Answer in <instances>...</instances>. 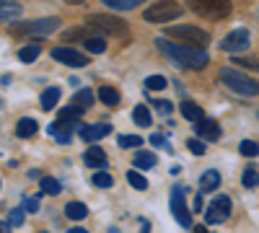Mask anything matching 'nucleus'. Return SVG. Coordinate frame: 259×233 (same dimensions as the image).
<instances>
[{
  "label": "nucleus",
  "mask_w": 259,
  "mask_h": 233,
  "mask_svg": "<svg viewBox=\"0 0 259 233\" xmlns=\"http://www.w3.org/2000/svg\"><path fill=\"white\" fill-rule=\"evenodd\" d=\"M36 130H39V124H36L31 117L18 119V124H16V135H18V137H34Z\"/></svg>",
  "instance_id": "17"
},
{
  "label": "nucleus",
  "mask_w": 259,
  "mask_h": 233,
  "mask_svg": "<svg viewBox=\"0 0 259 233\" xmlns=\"http://www.w3.org/2000/svg\"><path fill=\"white\" fill-rule=\"evenodd\" d=\"M112 132V124H91V127H80V140L83 143H96Z\"/></svg>",
  "instance_id": "12"
},
{
  "label": "nucleus",
  "mask_w": 259,
  "mask_h": 233,
  "mask_svg": "<svg viewBox=\"0 0 259 233\" xmlns=\"http://www.w3.org/2000/svg\"><path fill=\"white\" fill-rule=\"evenodd\" d=\"M166 78L163 75H150V78H145V88H150V91H163L166 88Z\"/></svg>",
  "instance_id": "30"
},
{
  "label": "nucleus",
  "mask_w": 259,
  "mask_h": 233,
  "mask_svg": "<svg viewBox=\"0 0 259 233\" xmlns=\"http://www.w3.org/2000/svg\"><path fill=\"white\" fill-rule=\"evenodd\" d=\"M189 8L202 16V18H212V21H223L231 16V0H187Z\"/></svg>",
  "instance_id": "5"
},
{
  "label": "nucleus",
  "mask_w": 259,
  "mask_h": 233,
  "mask_svg": "<svg viewBox=\"0 0 259 233\" xmlns=\"http://www.w3.org/2000/svg\"><path fill=\"white\" fill-rule=\"evenodd\" d=\"M99 99L106 104V107H117V104H119V91L112 88V86H101L99 88Z\"/></svg>",
  "instance_id": "21"
},
{
  "label": "nucleus",
  "mask_w": 259,
  "mask_h": 233,
  "mask_svg": "<svg viewBox=\"0 0 259 233\" xmlns=\"http://www.w3.org/2000/svg\"><path fill=\"white\" fill-rule=\"evenodd\" d=\"M21 16V6L11 3V0H0V21L3 18H18Z\"/></svg>",
  "instance_id": "23"
},
{
  "label": "nucleus",
  "mask_w": 259,
  "mask_h": 233,
  "mask_svg": "<svg viewBox=\"0 0 259 233\" xmlns=\"http://www.w3.org/2000/svg\"><path fill=\"white\" fill-rule=\"evenodd\" d=\"M94 184H96L99 189H109V187L114 184V179H112L109 174H104V171H99V174H94Z\"/></svg>",
  "instance_id": "36"
},
{
  "label": "nucleus",
  "mask_w": 259,
  "mask_h": 233,
  "mask_svg": "<svg viewBox=\"0 0 259 233\" xmlns=\"http://www.w3.org/2000/svg\"><path fill=\"white\" fill-rule=\"evenodd\" d=\"M150 143H153L156 148H161V145H166V140H163V135H150Z\"/></svg>",
  "instance_id": "41"
},
{
  "label": "nucleus",
  "mask_w": 259,
  "mask_h": 233,
  "mask_svg": "<svg viewBox=\"0 0 259 233\" xmlns=\"http://www.w3.org/2000/svg\"><path fill=\"white\" fill-rule=\"evenodd\" d=\"M109 8H114V11H133V8H138L143 0H104Z\"/></svg>",
  "instance_id": "28"
},
{
  "label": "nucleus",
  "mask_w": 259,
  "mask_h": 233,
  "mask_svg": "<svg viewBox=\"0 0 259 233\" xmlns=\"http://www.w3.org/2000/svg\"><path fill=\"white\" fill-rule=\"evenodd\" d=\"M249 41H251V34L246 29H236L221 41V50L223 52H244L249 47Z\"/></svg>",
  "instance_id": "10"
},
{
  "label": "nucleus",
  "mask_w": 259,
  "mask_h": 233,
  "mask_svg": "<svg viewBox=\"0 0 259 233\" xmlns=\"http://www.w3.org/2000/svg\"><path fill=\"white\" fill-rule=\"evenodd\" d=\"M140 233H150V225H148V223H143V230H140Z\"/></svg>",
  "instance_id": "45"
},
{
  "label": "nucleus",
  "mask_w": 259,
  "mask_h": 233,
  "mask_svg": "<svg viewBox=\"0 0 259 233\" xmlns=\"http://www.w3.org/2000/svg\"><path fill=\"white\" fill-rule=\"evenodd\" d=\"M179 16H182V6L174 3V0H161V3L150 6L145 11V21H150V24H166V21L179 18Z\"/></svg>",
  "instance_id": "7"
},
{
  "label": "nucleus",
  "mask_w": 259,
  "mask_h": 233,
  "mask_svg": "<svg viewBox=\"0 0 259 233\" xmlns=\"http://www.w3.org/2000/svg\"><path fill=\"white\" fill-rule=\"evenodd\" d=\"M166 39H174L177 44L189 47V50H205L210 44L207 31H202L197 26H171V29H166Z\"/></svg>",
  "instance_id": "2"
},
{
  "label": "nucleus",
  "mask_w": 259,
  "mask_h": 233,
  "mask_svg": "<svg viewBox=\"0 0 259 233\" xmlns=\"http://www.w3.org/2000/svg\"><path fill=\"white\" fill-rule=\"evenodd\" d=\"M182 114L189 119V122H202L205 119V112H202V107H197L194 101H182Z\"/></svg>",
  "instance_id": "16"
},
{
  "label": "nucleus",
  "mask_w": 259,
  "mask_h": 233,
  "mask_svg": "<svg viewBox=\"0 0 259 233\" xmlns=\"http://www.w3.org/2000/svg\"><path fill=\"white\" fill-rule=\"evenodd\" d=\"M39 52H41V50H39V44L21 47V50H18V60H21V62H26V65H31V62L39 57Z\"/></svg>",
  "instance_id": "27"
},
{
  "label": "nucleus",
  "mask_w": 259,
  "mask_h": 233,
  "mask_svg": "<svg viewBox=\"0 0 259 233\" xmlns=\"http://www.w3.org/2000/svg\"><path fill=\"white\" fill-rule=\"evenodd\" d=\"M244 187L246 189H256L259 187V171L256 168H246L244 171Z\"/></svg>",
  "instance_id": "31"
},
{
  "label": "nucleus",
  "mask_w": 259,
  "mask_h": 233,
  "mask_svg": "<svg viewBox=\"0 0 259 233\" xmlns=\"http://www.w3.org/2000/svg\"><path fill=\"white\" fill-rule=\"evenodd\" d=\"M83 163L91 166V168H104V166H106V153H104V148L91 145L89 151H85V156H83Z\"/></svg>",
  "instance_id": "14"
},
{
  "label": "nucleus",
  "mask_w": 259,
  "mask_h": 233,
  "mask_svg": "<svg viewBox=\"0 0 259 233\" xmlns=\"http://www.w3.org/2000/svg\"><path fill=\"white\" fill-rule=\"evenodd\" d=\"M83 41H85V50H89V52H94V55H101V52L106 50V39H104L101 34H94V36H85Z\"/></svg>",
  "instance_id": "20"
},
{
  "label": "nucleus",
  "mask_w": 259,
  "mask_h": 233,
  "mask_svg": "<svg viewBox=\"0 0 259 233\" xmlns=\"http://www.w3.org/2000/svg\"><path fill=\"white\" fill-rule=\"evenodd\" d=\"M153 107H156L163 117H166V114H171V109H174V107H171L168 101H163V99H153Z\"/></svg>",
  "instance_id": "39"
},
{
  "label": "nucleus",
  "mask_w": 259,
  "mask_h": 233,
  "mask_svg": "<svg viewBox=\"0 0 259 233\" xmlns=\"http://www.w3.org/2000/svg\"><path fill=\"white\" fill-rule=\"evenodd\" d=\"M171 213H174V218H177L179 225L194 228V225H192V213L187 210V200H184L182 187H174V189H171Z\"/></svg>",
  "instance_id": "8"
},
{
  "label": "nucleus",
  "mask_w": 259,
  "mask_h": 233,
  "mask_svg": "<svg viewBox=\"0 0 259 233\" xmlns=\"http://www.w3.org/2000/svg\"><path fill=\"white\" fill-rule=\"evenodd\" d=\"M133 119H135L138 127H148L150 124V109L145 107V104H140V107L133 109Z\"/></svg>",
  "instance_id": "25"
},
{
  "label": "nucleus",
  "mask_w": 259,
  "mask_h": 233,
  "mask_svg": "<svg viewBox=\"0 0 259 233\" xmlns=\"http://www.w3.org/2000/svg\"><path fill=\"white\" fill-rule=\"evenodd\" d=\"M233 62H236V65H241V68H249V70L259 73V57H236Z\"/></svg>",
  "instance_id": "35"
},
{
  "label": "nucleus",
  "mask_w": 259,
  "mask_h": 233,
  "mask_svg": "<svg viewBox=\"0 0 259 233\" xmlns=\"http://www.w3.org/2000/svg\"><path fill=\"white\" fill-rule=\"evenodd\" d=\"M231 215V200L228 195H218L210 205H207V213H205V223H223Z\"/></svg>",
  "instance_id": "9"
},
{
  "label": "nucleus",
  "mask_w": 259,
  "mask_h": 233,
  "mask_svg": "<svg viewBox=\"0 0 259 233\" xmlns=\"http://www.w3.org/2000/svg\"><path fill=\"white\" fill-rule=\"evenodd\" d=\"M80 117H83V109H78V107H65L62 112H60V122H68V124H75V122H80Z\"/></svg>",
  "instance_id": "24"
},
{
  "label": "nucleus",
  "mask_w": 259,
  "mask_h": 233,
  "mask_svg": "<svg viewBox=\"0 0 259 233\" xmlns=\"http://www.w3.org/2000/svg\"><path fill=\"white\" fill-rule=\"evenodd\" d=\"M140 143H143L140 135H122L119 137V148H138Z\"/></svg>",
  "instance_id": "37"
},
{
  "label": "nucleus",
  "mask_w": 259,
  "mask_h": 233,
  "mask_svg": "<svg viewBox=\"0 0 259 233\" xmlns=\"http://www.w3.org/2000/svg\"><path fill=\"white\" fill-rule=\"evenodd\" d=\"M65 215H68L70 220H83L85 215H89V207H85L83 202H68L65 205Z\"/></svg>",
  "instance_id": "19"
},
{
  "label": "nucleus",
  "mask_w": 259,
  "mask_h": 233,
  "mask_svg": "<svg viewBox=\"0 0 259 233\" xmlns=\"http://www.w3.org/2000/svg\"><path fill=\"white\" fill-rule=\"evenodd\" d=\"M218 187H221V174L215 171V168H210V171H205L200 176V189L202 192H215Z\"/></svg>",
  "instance_id": "15"
},
{
  "label": "nucleus",
  "mask_w": 259,
  "mask_h": 233,
  "mask_svg": "<svg viewBox=\"0 0 259 233\" xmlns=\"http://www.w3.org/2000/svg\"><path fill=\"white\" fill-rule=\"evenodd\" d=\"M73 107H78V109H91L94 107V91L91 88H83V91H78L75 96H73Z\"/></svg>",
  "instance_id": "18"
},
{
  "label": "nucleus",
  "mask_w": 259,
  "mask_h": 233,
  "mask_svg": "<svg viewBox=\"0 0 259 233\" xmlns=\"http://www.w3.org/2000/svg\"><path fill=\"white\" fill-rule=\"evenodd\" d=\"M127 181L133 184L135 189H140V192H143V189H148V179H145L143 174H138V171H130V174H127Z\"/></svg>",
  "instance_id": "33"
},
{
  "label": "nucleus",
  "mask_w": 259,
  "mask_h": 233,
  "mask_svg": "<svg viewBox=\"0 0 259 233\" xmlns=\"http://www.w3.org/2000/svg\"><path fill=\"white\" fill-rule=\"evenodd\" d=\"M60 101V88H47L45 94H41V109H45V112H52L55 109V104Z\"/></svg>",
  "instance_id": "22"
},
{
  "label": "nucleus",
  "mask_w": 259,
  "mask_h": 233,
  "mask_svg": "<svg viewBox=\"0 0 259 233\" xmlns=\"http://www.w3.org/2000/svg\"><path fill=\"white\" fill-rule=\"evenodd\" d=\"M218 78H221V83L226 88L241 94V96H259V80H251L249 75L233 70V68H221Z\"/></svg>",
  "instance_id": "4"
},
{
  "label": "nucleus",
  "mask_w": 259,
  "mask_h": 233,
  "mask_svg": "<svg viewBox=\"0 0 259 233\" xmlns=\"http://www.w3.org/2000/svg\"><path fill=\"white\" fill-rule=\"evenodd\" d=\"M194 233H207V228L205 225H194Z\"/></svg>",
  "instance_id": "44"
},
{
  "label": "nucleus",
  "mask_w": 259,
  "mask_h": 233,
  "mask_svg": "<svg viewBox=\"0 0 259 233\" xmlns=\"http://www.w3.org/2000/svg\"><path fill=\"white\" fill-rule=\"evenodd\" d=\"M24 220H26V210H24V207H16V210H11V215H8L11 228H13V225H24Z\"/></svg>",
  "instance_id": "34"
},
{
  "label": "nucleus",
  "mask_w": 259,
  "mask_h": 233,
  "mask_svg": "<svg viewBox=\"0 0 259 233\" xmlns=\"http://www.w3.org/2000/svg\"><path fill=\"white\" fill-rule=\"evenodd\" d=\"M156 161H158V158H156V153L140 151V153L135 156V161H133V163H135L138 168H153V166H156Z\"/></svg>",
  "instance_id": "26"
},
{
  "label": "nucleus",
  "mask_w": 259,
  "mask_h": 233,
  "mask_svg": "<svg viewBox=\"0 0 259 233\" xmlns=\"http://www.w3.org/2000/svg\"><path fill=\"white\" fill-rule=\"evenodd\" d=\"M39 233H45V230H39Z\"/></svg>",
  "instance_id": "48"
},
{
  "label": "nucleus",
  "mask_w": 259,
  "mask_h": 233,
  "mask_svg": "<svg viewBox=\"0 0 259 233\" xmlns=\"http://www.w3.org/2000/svg\"><path fill=\"white\" fill-rule=\"evenodd\" d=\"M239 151H241V156L254 158V156H259V145H256L254 140H244V143L239 145Z\"/></svg>",
  "instance_id": "32"
},
{
  "label": "nucleus",
  "mask_w": 259,
  "mask_h": 233,
  "mask_svg": "<svg viewBox=\"0 0 259 233\" xmlns=\"http://www.w3.org/2000/svg\"><path fill=\"white\" fill-rule=\"evenodd\" d=\"M89 29H94L99 34H109V36H127V31H130V26L124 24V18L99 16V13H94L89 18Z\"/></svg>",
  "instance_id": "6"
},
{
  "label": "nucleus",
  "mask_w": 259,
  "mask_h": 233,
  "mask_svg": "<svg viewBox=\"0 0 259 233\" xmlns=\"http://www.w3.org/2000/svg\"><path fill=\"white\" fill-rule=\"evenodd\" d=\"M68 3H73V6H78V3H83V0H68Z\"/></svg>",
  "instance_id": "47"
},
{
  "label": "nucleus",
  "mask_w": 259,
  "mask_h": 233,
  "mask_svg": "<svg viewBox=\"0 0 259 233\" xmlns=\"http://www.w3.org/2000/svg\"><path fill=\"white\" fill-rule=\"evenodd\" d=\"M50 55H52V60L62 62V65H70V68H85L89 65V60H85L80 52L70 50V47H55Z\"/></svg>",
  "instance_id": "11"
},
{
  "label": "nucleus",
  "mask_w": 259,
  "mask_h": 233,
  "mask_svg": "<svg viewBox=\"0 0 259 233\" xmlns=\"http://www.w3.org/2000/svg\"><path fill=\"white\" fill-rule=\"evenodd\" d=\"M187 148L194 153V156H202L205 153V143H200L197 137H192V140H187Z\"/></svg>",
  "instance_id": "38"
},
{
  "label": "nucleus",
  "mask_w": 259,
  "mask_h": 233,
  "mask_svg": "<svg viewBox=\"0 0 259 233\" xmlns=\"http://www.w3.org/2000/svg\"><path fill=\"white\" fill-rule=\"evenodd\" d=\"M24 210H26V213H36V210H39V197H26L24 200Z\"/></svg>",
  "instance_id": "40"
},
{
  "label": "nucleus",
  "mask_w": 259,
  "mask_h": 233,
  "mask_svg": "<svg viewBox=\"0 0 259 233\" xmlns=\"http://www.w3.org/2000/svg\"><path fill=\"white\" fill-rule=\"evenodd\" d=\"M39 184H41V192H45V195H52V197H55V195H60V189H62V187H60V181H57V179H52V176H41V181H39Z\"/></svg>",
  "instance_id": "29"
},
{
  "label": "nucleus",
  "mask_w": 259,
  "mask_h": 233,
  "mask_svg": "<svg viewBox=\"0 0 259 233\" xmlns=\"http://www.w3.org/2000/svg\"><path fill=\"white\" fill-rule=\"evenodd\" d=\"M156 47H158L168 60H174L177 65L189 68V70H202V68L207 65V60H210L205 50L182 47V44H177V41H171V39H166V36H158V39H156Z\"/></svg>",
  "instance_id": "1"
},
{
  "label": "nucleus",
  "mask_w": 259,
  "mask_h": 233,
  "mask_svg": "<svg viewBox=\"0 0 259 233\" xmlns=\"http://www.w3.org/2000/svg\"><path fill=\"white\" fill-rule=\"evenodd\" d=\"M194 127H197L200 137H205L207 143L221 140V124H218V122H212V119H202V122H197Z\"/></svg>",
  "instance_id": "13"
},
{
  "label": "nucleus",
  "mask_w": 259,
  "mask_h": 233,
  "mask_svg": "<svg viewBox=\"0 0 259 233\" xmlns=\"http://www.w3.org/2000/svg\"><path fill=\"white\" fill-rule=\"evenodd\" d=\"M192 210H202V197H200V195L194 197V205H192Z\"/></svg>",
  "instance_id": "42"
},
{
  "label": "nucleus",
  "mask_w": 259,
  "mask_h": 233,
  "mask_svg": "<svg viewBox=\"0 0 259 233\" xmlns=\"http://www.w3.org/2000/svg\"><path fill=\"white\" fill-rule=\"evenodd\" d=\"M68 233H85V230H83V228H70Z\"/></svg>",
  "instance_id": "46"
},
{
  "label": "nucleus",
  "mask_w": 259,
  "mask_h": 233,
  "mask_svg": "<svg viewBox=\"0 0 259 233\" xmlns=\"http://www.w3.org/2000/svg\"><path fill=\"white\" fill-rule=\"evenodd\" d=\"M0 233H11V223H0Z\"/></svg>",
  "instance_id": "43"
},
{
  "label": "nucleus",
  "mask_w": 259,
  "mask_h": 233,
  "mask_svg": "<svg viewBox=\"0 0 259 233\" xmlns=\"http://www.w3.org/2000/svg\"><path fill=\"white\" fill-rule=\"evenodd\" d=\"M60 29V18L50 16V18H34V21H18V24H11L8 31L13 36H47L52 31Z\"/></svg>",
  "instance_id": "3"
}]
</instances>
